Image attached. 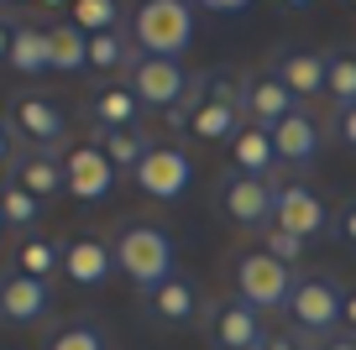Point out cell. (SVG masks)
<instances>
[{
    "label": "cell",
    "instance_id": "obj_29",
    "mask_svg": "<svg viewBox=\"0 0 356 350\" xmlns=\"http://www.w3.org/2000/svg\"><path fill=\"white\" fill-rule=\"evenodd\" d=\"M0 219H6V230H32L42 219V199H32L16 183H0Z\"/></svg>",
    "mask_w": 356,
    "mask_h": 350
},
{
    "label": "cell",
    "instance_id": "obj_1",
    "mask_svg": "<svg viewBox=\"0 0 356 350\" xmlns=\"http://www.w3.org/2000/svg\"><path fill=\"white\" fill-rule=\"evenodd\" d=\"M111 251H115V272L131 277L142 298L152 293L157 283H168V277H173V241H168L163 225L126 219V225L111 235Z\"/></svg>",
    "mask_w": 356,
    "mask_h": 350
},
{
    "label": "cell",
    "instance_id": "obj_3",
    "mask_svg": "<svg viewBox=\"0 0 356 350\" xmlns=\"http://www.w3.org/2000/svg\"><path fill=\"white\" fill-rule=\"evenodd\" d=\"M289 324L299 329V335H309L314 345L330 335H341L346 329V288L335 283L330 272H309L293 283V298H289Z\"/></svg>",
    "mask_w": 356,
    "mask_h": 350
},
{
    "label": "cell",
    "instance_id": "obj_9",
    "mask_svg": "<svg viewBox=\"0 0 356 350\" xmlns=\"http://www.w3.org/2000/svg\"><path fill=\"white\" fill-rule=\"evenodd\" d=\"M126 84L136 89V99H142V110H173V105H184V94H189V84H194V74L178 58H142V63L131 68V78Z\"/></svg>",
    "mask_w": 356,
    "mask_h": 350
},
{
    "label": "cell",
    "instance_id": "obj_24",
    "mask_svg": "<svg viewBox=\"0 0 356 350\" xmlns=\"http://www.w3.org/2000/svg\"><path fill=\"white\" fill-rule=\"evenodd\" d=\"M142 63V53H136L131 32L126 26H115V32H100V37H89V68L95 74H131V68Z\"/></svg>",
    "mask_w": 356,
    "mask_h": 350
},
{
    "label": "cell",
    "instance_id": "obj_23",
    "mask_svg": "<svg viewBox=\"0 0 356 350\" xmlns=\"http://www.w3.org/2000/svg\"><path fill=\"white\" fill-rule=\"evenodd\" d=\"M325 99L335 115L356 110V47H330L325 53Z\"/></svg>",
    "mask_w": 356,
    "mask_h": 350
},
{
    "label": "cell",
    "instance_id": "obj_36",
    "mask_svg": "<svg viewBox=\"0 0 356 350\" xmlns=\"http://www.w3.org/2000/svg\"><path fill=\"white\" fill-rule=\"evenodd\" d=\"M314 350H356V335L351 329H341V335H330V340H320Z\"/></svg>",
    "mask_w": 356,
    "mask_h": 350
},
{
    "label": "cell",
    "instance_id": "obj_15",
    "mask_svg": "<svg viewBox=\"0 0 356 350\" xmlns=\"http://www.w3.org/2000/svg\"><path fill=\"white\" fill-rule=\"evenodd\" d=\"M111 272H115V251H111V241L95 235V230H79V235L63 241V277L74 288H105Z\"/></svg>",
    "mask_w": 356,
    "mask_h": 350
},
{
    "label": "cell",
    "instance_id": "obj_8",
    "mask_svg": "<svg viewBox=\"0 0 356 350\" xmlns=\"http://www.w3.org/2000/svg\"><path fill=\"white\" fill-rule=\"evenodd\" d=\"M215 209L241 230H267L273 225V209H278V183H273V178L225 173L220 188H215Z\"/></svg>",
    "mask_w": 356,
    "mask_h": 350
},
{
    "label": "cell",
    "instance_id": "obj_26",
    "mask_svg": "<svg viewBox=\"0 0 356 350\" xmlns=\"http://www.w3.org/2000/svg\"><path fill=\"white\" fill-rule=\"evenodd\" d=\"M11 68H16V74H26V78L53 74V63H47V26L16 22V32H11Z\"/></svg>",
    "mask_w": 356,
    "mask_h": 350
},
{
    "label": "cell",
    "instance_id": "obj_37",
    "mask_svg": "<svg viewBox=\"0 0 356 350\" xmlns=\"http://www.w3.org/2000/svg\"><path fill=\"white\" fill-rule=\"evenodd\" d=\"M11 32H16V26L6 22V16H0V68L11 63Z\"/></svg>",
    "mask_w": 356,
    "mask_h": 350
},
{
    "label": "cell",
    "instance_id": "obj_6",
    "mask_svg": "<svg viewBox=\"0 0 356 350\" xmlns=\"http://www.w3.org/2000/svg\"><path fill=\"white\" fill-rule=\"evenodd\" d=\"M6 126H11V136L26 152H53L58 157V147L68 142V110L47 94H16L6 105Z\"/></svg>",
    "mask_w": 356,
    "mask_h": 350
},
{
    "label": "cell",
    "instance_id": "obj_4",
    "mask_svg": "<svg viewBox=\"0 0 356 350\" xmlns=\"http://www.w3.org/2000/svg\"><path fill=\"white\" fill-rule=\"evenodd\" d=\"M231 277H236V298H241V303H252L257 314H278V308H289L293 283H299V272H293V267H283L278 256H267L262 246L236 251Z\"/></svg>",
    "mask_w": 356,
    "mask_h": 350
},
{
    "label": "cell",
    "instance_id": "obj_22",
    "mask_svg": "<svg viewBox=\"0 0 356 350\" xmlns=\"http://www.w3.org/2000/svg\"><path fill=\"white\" fill-rule=\"evenodd\" d=\"M47 63L53 74H89V32H79L74 22L47 26Z\"/></svg>",
    "mask_w": 356,
    "mask_h": 350
},
{
    "label": "cell",
    "instance_id": "obj_35",
    "mask_svg": "<svg viewBox=\"0 0 356 350\" xmlns=\"http://www.w3.org/2000/svg\"><path fill=\"white\" fill-rule=\"evenodd\" d=\"M11 157H16V136H11V126L0 121V173L11 167Z\"/></svg>",
    "mask_w": 356,
    "mask_h": 350
},
{
    "label": "cell",
    "instance_id": "obj_5",
    "mask_svg": "<svg viewBox=\"0 0 356 350\" xmlns=\"http://www.w3.org/2000/svg\"><path fill=\"white\" fill-rule=\"evenodd\" d=\"M241 126H246V115H241V78L236 74H204V105L194 110V121H189V142L231 147Z\"/></svg>",
    "mask_w": 356,
    "mask_h": 350
},
{
    "label": "cell",
    "instance_id": "obj_28",
    "mask_svg": "<svg viewBox=\"0 0 356 350\" xmlns=\"http://www.w3.org/2000/svg\"><path fill=\"white\" fill-rule=\"evenodd\" d=\"M42 350H111V335H105L89 314H79V319H68V324H58Z\"/></svg>",
    "mask_w": 356,
    "mask_h": 350
},
{
    "label": "cell",
    "instance_id": "obj_10",
    "mask_svg": "<svg viewBox=\"0 0 356 350\" xmlns=\"http://www.w3.org/2000/svg\"><path fill=\"white\" fill-rule=\"evenodd\" d=\"M273 225L289 230L293 241L314 246L330 235V209H325V199L314 194L309 183H283L278 188V209H273Z\"/></svg>",
    "mask_w": 356,
    "mask_h": 350
},
{
    "label": "cell",
    "instance_id": "obj_19",
    "mask_svg": "<svg viewBox=\"0 0 356 350\" xmlns=\"http://www.w3.org/2000/svg\"><path fill=\"white\" fill-rule=\"evenodd\" d=\"M6 183L26 188L32 199H53V194H68V188H63V162H58L53 152H26V147L11 157V167H6Z\"/></svg>",
    "mask_w": 356,
    "mask_h": 350
},
{
    "label": "cell",
    "instance_id": "obj_11",
    "mask_svg": "<svg viewBox=\"0 0 356 350\" xmlns=\"http://www.w3.org/2000/svg\"><path fill=\"white\" fill-rule=\"evenodd\" d=\"M131 183L142 188L147 199H157V204H173V199L189 194L194 162H189V152H178V147H152V152L142 157V167L131 173Z\"/></svg>",
    "mask_w": 356,
    "mask_h": 350
},
{
    "label": "cell",
    "instance_id": "obj_2",
    "mask_svg": "<svg viewBox=\"0 0 356 350\" xmlns=\"http://www.w3.org/2000/svg\"><path fill=\"white\" fill-rule=\"evenodd\" d=\"M194 22H200V11L189 0H147L131 11V42L142 58H178L184 63L194 42Z\"/></svg>",
    "mask_w": 356,
    "mask_h": 350
},
{
    "label": "cell",
    "instance_id": "obj_20",
    "mask_svg": "<svg viewBox=\"0 0 356 350\" xmlns=\"http://www.w3.org/2000/svg\"><path fill=\"white\" fill-rule=\"evenodd\" d=\"M225 157H231V173H241V178H273V167H278L273 131H267V126H252V121L236 131V142L225 147Z\"/></svg>",
    "mask_w": 356,
    "mask_h": 350
},
{
    "label": "cell",
    "instance_id": "obj_16",
    "mask_svg": "<svg viewBox=\"0 0 356 350\" xmlns=\"http://www.w3.org/2000/svg\"><path fill=\"white\" fill-rule=\"evenodd\" d=\"M147 314L157 319L163 329H189L204 319V298H200V283L184 272H173L168 283H157L152 293H147Z\"/></svg>",
    "mask_w": 356,
    "mask_h": 350
},
{
    "label": "cell",
    "instance_id": "obj_33",
    "mask_svg": "<svg viewBox=\"0 0 356 350\" xmlns=\"http://www.w3.org/2000/svg\"><path fill=\"white\" fill-rule=\"evenodd\" d=\"M330 235L341 246H356V199H346V204L330 215Z\"/></svg>",
    "mask_w": 356,
    "mask_h": 350
},
{
    "label": "cell",
    "instance_id": "obj_17",
    "mask_svg": "<svg viewBox=\"0 0 356 350\" xmlns=\"http://www.w3.org/2000/svg\"><path fill=\"white\" fill-rule=\"evenodd\" d=\"M267 68L283 78V89H289L304 110H309V99H325V53L289 42V47H278V58H273Z\"/></svg>",
    "mask_w": 356,
    "mask_h": 350
},
{
    "label": "cell",
    "instance_id": "obj_32",
    "mask_svg": "<svg viewBox=\"0 0 356 350\" xmlns=\"http://www.w3.org/2000/svg\"><path fill=\"white\" fill-rule=\"evenodd\" d=\"M262 350H314V340H309V335H299L293 324H283V329H267Z\"/></svg>",
    "mask_w": 356,
    "mask_h": 350
},
{
    "label": "cell",
    "instance_id": "obj_21",
    "mask_svg": "<svg viewBox=\"0 0 356 350\" xmlns=\"http://www.w3.org/2000/svg\"><path fill=\"white\" fill-rule=\"evenodd\" d=\"M89 115L95 131H121V126H142V99L131 84H100L89 94Z\"/></svg>",
    "mask_w": 356,
    "mask_h": 350
},
{
    "label": "cell",
    "instance_id": "obj_18",
    "mask_svg": "<svg viewBox=\"0 0 356 350\" xmlns=\"http://www.w3.org/2000/svg\"><path fill=\"white\" fill-rule=\"evenodd\" d=\"M273 147H278V162L314 167V157H320V147H325V131H320V121H314L309 110H293L289 121L273 126Z\"/></svg>",
    "mask_w": 356,
    "mask_h": 350
},
{
    "label": "cell",
    "instance_id": "obj_7",
    "mask_svg": "<svg viewBox=\"0 0 356 350\" xmlns=\"http://www.w3.org/2000/svg\"><path fill=\"white\" fill-rule=\"evenodd\" d=\"M200 335L210 350H262L267 340V324L262 314H257L252 303H241V298H215V303H204V319H200Z\"/></svg>",
    "mask_w": 356,
    "mask_h": 350
},
{
    "label": "cell",
    "instance_id": "obj_12",
    "mask_svg": "<svg viewBox=\"0 0 356 350\" xmlns=\"http://www.w3.org/2000/svg\"><path fill=\"white\" fill-rule=\"evenodd\" d=\"M115 178H121V173L111 167V157H105L95 142L68 147V152H63V188L79 199V204H100V199H111Z\"/></svg>",
    "mask_w": 356,
    "mask_h": 350
},
{
    "label": "cell",
    "instance_id": "obj_14",
    "mask_svg": "<svg viewBox=\"0 0 356 350\" xmlns=\"http://www.w3.org/2000/svg\"><path fill=\"white\" fill-rule=\"evenodd\" d=\"M47 308H53V288L37 283V277L26 272H0V324L11 329H32L47 319Z\"/></svg>",
    "mask_w": 356,
    "mask_h": 350
},
{
    "label": "cell",
    "instance_id": "obj_31",
    "mask_svg": "<svg viewBox=\"0 0 356 350\" xmlns=\"http://www.w3.org/2000/svg\"><path fill=\"white\" fill-rule=\"evenodd\" d=\"M262 251H267V256H278L283 267H293V262L304 256V241H293L289 230H278V225H267V235H262Z\"/></svg>",
    "mask_w": 356,
    "mask_h": 350
},
{
    "label": "cell",
    "instance_id": "obj_25",
    "mask_svg": "<svg viewBox=\"0 0 356 350\" xmlns=\"http://www.w3.org/2000/svg\"><path fill=\"white\" fill-rule=\"evenodd\" d=\"M95 147L111 157L115 173H136V167H142V157L152 152L157 142L142 131V126H121V131H100V142H95Z\"/></svg>",
    "mask_w": 356,
    "mask_h": 350
},
{
    "label": "cell",
    "instance_id": "obj_39",
    "mask_svg": "<svg viewBox=\"0 0 356 350\" xmlns=\"http://www.w3.org/2000/svg\"><path fill=\"white\" fill-rule=\"evenodd\" d=\"M0 246H6V219H0Z\"/></svg>",
    "mask_w": 356,
    "mask_h": 350
},
{
    "label": "cell",
    "instance_id": "obj_30",
    "mask_svg": "<svg viewBox=\"0 0 356 350\" xmlns=\"http://www.w3.org/2000/svg\"><path fill=\"white\" fill-rule=\"evenodd\" d=\"M68 22H74L79 32L100 37V32H115V26H121V6H115V0H74V6H68Z\"/></svg>",
    "mask_w": 356,
    "mask_h": 350
},
{
    "label": "cell",
    "instance_id": "obj_34",
    "mask_svg": "<svg viewBox=\"0 0 356 350\" xmlns=\"http://www.w3.org/2000/svg\"><path fill=\"white\" fill-rule=\"evenodd\" d=\"M335 131H341V142L356 152V110H346V115H335Z\"/></svg>",
    "mask_w": 356,
    "mask_h": 350
},
{
    "label": "cell",
    "instance_id": "obj_13",
    "mask_svg": "<svg viewBox=\"0 0 356 350\" xmlns=\"http://www.w3.org/2000/svg\"><path fill=\"white\" fill-rule=\"evenodd\" d=\"M293 110H304V105L283 89V78L273 74V68L241 74V115H246L252 126H267V131H273L278 121H289Z\"/></svg>",
    "mask_w": 356,
    "mask_h": 350
},
{
    "label": "cell",
    "instance_id": "obj_27",
    "mask_svg": "<svg viewBox=\"0 0 356 350\" xmlns=\"http://www.w3.org/2000/svg\"><path fill=\"white\" fill-rule=\"evenodd\" d=\"M16 272L37 277V283H47L53 272H63V246L47 241V235H26L22 246H16Z\"/></svg>",
    "mask_w": 356,
    "mask_h": 350
},
{
    "label": "cell",
    "instance_id": "obj_38",
    "mask_svg": "<svg viewBox=\"0 0 356 350\" xmlns=\"http://www.w3.org/2000/svg\"><path fill=\"white\" fill-rule=\"evenodd\" d=\"M346 329L356 335V288H346Z\"/></svg>",
    "mask_w": 356,
    "mask_h": 350
}]
</instances>
